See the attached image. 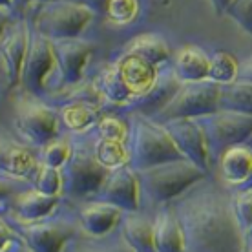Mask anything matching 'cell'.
<instances>
[{
    "label": "cell",
    "instance_id": "12",
    "mask_svg": "<svg viewBox=\"0 0 252 252\" xmlns=\"http://www.w3.org/2000/svg\"><path fill=\"white\" fill-rule=\"evenodd\" d=\"M55 66H57L59 77L64 86H75L82 79L84 66L92 55L90 42H84L79 37L71 38H55L50 40Z\"/></svg>",
    "mask_w": 252,
    "mask_h": 252
},
{
    "label": "cell",
    "instance_id": "7",
    "mask_svg": "<svg viewBox=\"0 0 252 252\" xmlns=\"http://www.w3.org/2000/svg\"><path fill=\"white\" fill-rule=\"evenodd\" d=\"M53 73L59 75L50 38H46L30 26V40H28V50L20 69L19 86H22L24 94L42 97L51 90Z\"/></svg>",
    "mask_w": 252,
    "mask_h": 252
},
{
    "label": "cell",
    "instance_id": "20",
    "mask_svg": "<svg viewBox=\"0 0 252 252\" xmlns=\"http://www.w3.org/2000/svg\"><path fill=\"white\" fill-rule=\"evenodd\" d=\"M115 64H117L121 77H123L125 84L130 90L132 97L137 94H143L152 82H154L156 75H158V68L152 66L150 63H146L145 59L137 57V55L123 53L115 61Z\"/></svg>",
    "mask_w": 252,
    "mask_h": 252
},
{
    "label": "cell",
    "instance_id": "5",
    "mask_svg": "<svg viewBox=\"0 0 252 252\" xmlns=\"http://www.w3.org/2000/svg\"><path fill=\"white\" fill-rule=\"evenodd\" d=\"M92 19H94V11L79 2L50 0V2L37 4L32 28L50 40L71 38L79 37Z\"/></svg>",
    "mask_w": 252,
    "mask_h": 252
},
{
    "label": "cell",
    "instance_id": "2",
    "mask_svg": "<svg viewBox=\"0 0 252 252\" xmlns=\"http://www.w3.org/2000/svg\"><path fill=\"white\" fill-rule=\"evenodd\" d=\"M139 195L148 197L152 203L161 205L176 199L185 190L205 179V174L189 159H174L161 164H154L145 170H137Z\"/></svg>",
    "mask_w": 252,
    "mask_h": 252
},
{
    "label": "cell",
    "instance_id": "8",
    "mask_svg": "<svg viewBox=\"0 0 252 252\" xmlns=\"http://www.w3.org/2000/svg\"><path fill=\"white\" fill-rule=\"evenodd\" d=\"M218 92L220 84L203 79L195 82H181L179 88L166 106L156 115V123H163L168 119L179 117H201L218 110Z\"/></svg>",
    "mask_w": 252,
    "mask_h": 252
},
{
    "label": "cell",
    "instance_id": "34",
    "mask_svg": "<svg viewBox=\"0 0 252 252\" xmlns=\"http://www.w3.org/2000/svg\"><path fill=\"white\" fill-rule=\"evenodd\" d=\"M42 148V161L40 163L53 166V168H61L63 163L68 159L69 154V143L66 139H51L50 143H46Z\"/></svg>",
    "mask_w": 252,
    "mask_h": 252
},
{
    "label": "cell",
    "instance_id": "19",
    "mask_svg": "<svg viewBox=\"0 0 252 252\" xmlns=\"http://www.w3.org/2000/svg\"><path fill=\"white\" fill-rule=\"evenodd\" d=\"M123 210L106 201H99L95 199L92 203H86L81 208V228L90 236H104L112 228L115 223L121 220Z\"/></svg>",
    "mask_w": 252,
    "mask_h": 252
},
{
    "label": "cell",
    "instance_id": "27",
    "mask_svg": "<svg viewBox=\"0 0 252 252\" xmlns=\"http://www.w3.org/2000/svg\"><path fill=\"white\" fill-rule=\"evenodd\" d=\"M123 232L128 245L135 252H156L154 251V232L152 221L145 216L128 214L123 220Z\"/></svg>",
    "mask_w": 252,
    "mask_h": 252
},
{
    "label": "cell",
    "instance_id": "30",
    "mask_svg": "<svg viewBox=\"0 0 252 252\" xmlns=\"http://www.w3.org/2000/svg\"><path fill=\"white\" fill-rule=\"evenodd\" d=\"M33 183L35 189L42 194L48 195H57L63 192V179H61V172L59 168L48 166L44 163H37V168L33 172Z\"/></svg>",
    "mask_w": 252,
    "mask_h": 252
},
{
    "label": "cell",
    "instance_id": "16",
    "mask_svg": "<svg viewBox=\"0 0 252 252\" xmlns=\"http://www.w3.org/2000/svg\"><path fill=\"white\" fill-rule=\"evenodd\" d=\"M37 161L28 146L0 133V174L7 177H32Z\"/></svg>",
    "mask_w": 252,
    "mask_h": 252
},
{
    "label": "cell",
    "instance_id": "6",
    "mask_svg": "<svg viewBox=\"0 0 252 252\" xmlns=\"http://www.w3.org/2000/svg\"><path fill=\"white\" fill-rule=\"evenodd\" d=\"M195 121L203 132L210 161L220 158L221 152L227 150L228 146L240 145L247 141L252 132L251 114L216 110L212 114L195 117Z\"/></svg>",
    "mask_w": 252,
    "mask_h": 252
},
{
    "label": "cell",
    "instance_id": "9",
    "mask_svg": "<svg viewBox=\"0 0 252 252\" xmlns=\"http://www.w3.org/2000/svg\"><path fill=\"white\" fill-rule=\"evenodd\" d=\"M59 115L57 112L40 101V97L24 94L17 97L15 106V126L30 143L44 146L57 137Z\"/></svg>",
    "mask_w": 252,
    "mask_h": 252
},
{
    "label": "cell",
    "instance_id": "31",
    "mask_svg": "<svg viewBox=\"0 0 252 252\" xmlns=\"http://www.w3.org/2000/svg\"><path fill=\"white\" fill-rule=\"evenodd\" d=\"M223 15L234 20L247 35L252 33V0H230Z\"/></svg>",
    "mask_w": 252,
    "mask_h": 252
},
{
    "label": "cell",
    "instance_id": "18",
    "mask_svg": "<svg viewBox=\"0 0 252 252\" xmlns=\"http://www.w3.org/2000/svg\"><path fill=\"white\" fill-rule=\"evenodd\" d=\"M68 130L71 132H86L92 130L101 117V101L84 99L77 95H69L66 104L61 108L59 115Z\"/></svg>",
    "mask_w": 252,
    "mask_h": 252
},
{
    "label": "cell",
    "instance_id": "13",
    "mask_svg": "<svg viewBox=\"0 0 252 252\" xmlns=\"http://www.w3.org/2000/svg\"><path fill=\"white\" fill-rule=\"evenodd\" d=\"M30 40V22L26 19L11 20L0 37V63L2 71L11 86L19 84L20 69Z\"/></svg>",
    "mask_w": 252,
    "mask_h": 252
},
{
    "label": "cell",
    "instance_id": "38",
    "mask_svg": "<svg viewBox=\"0 0 252 252\" xmlns=\"http://www.w3.org/2000/svg\"><path fill=\"white\" fill-rule=\"evenodd\" d=\"M11 20L13 19L9 17V9H2L0 7V37H2V33H4V30H6Z\"/></svg>",
    "mask_w": 252,
    "mask_h": 252
},
{
    "label": "cell",
    "instance_id": "23",
    "mask_svg": "<svg viewBox=\"0 0 252 252\" xmlns=\"http://www.w3.org/2000/svg\"><path fill=\"white\" fill-rule=\"evenodd\" d=\"M252 108V84L251 79L236 77L227 84H220L218 92V110L251 114Z\"/></svg>",
    "mask_w": 252,
    "mask_h": 252
},
{
    "label": "cell",
    "instance_id": "11",
    "mask_svg": "<svg viewBox=\"0 0 252 252\" xmlns=\"http://www.w3.org/2000/svg\"><path fill=\"white\" fill-rule=\"evenodd\" d=\"M166 133L170 135L177 150L183 154L185 159H189L195 166H199L203 172H208L210 158H208L207 145L203 139V132L197 121L190 117H179V119H168L159 123Z\"/></svg>",
    "mask_w": 252,
    "mask_h": 252
},
{
    "label": "cell",
    "instance_id": "40",
    "mask_svg": "<svg viewBox=\"0 0 252 252\" xmlns=\"http://www.w3.org/2000/svg\"><path fill=\"white\" fill-rule=\"evenodd\" d=\"M42 2H50V0H13V6H28V4H42Z\"/></svg>",
    "mask_w": 252,
    "mask_h": 252
},
{
    "label": "cell",
    "instance_id": "43",
    "mask_svg": "<svg viewBox=\"0 0 252 252\" xmlns=\"http://www.w3.org/2000/svg\"><path fill=\"white\" fill-rule=\"evenodd\" d=\"M0 73H4V71H2V63H0Z\"/></svg>",
    "mask_w": 252,
    "mask_h": 252
},
{
    "label": "cell",
    "instance_id": "24",
    "mask_svg": "<svg viewBox=\"0 0 252 252\" xmlns=\"http://www.w3.org/2000/svg\"><path fill=\"white\" fill-rule=\"evenodd\" d=\"M125 53L145 59L146 63H150L156 68L163 66L170 59V48L166 44V40L156 33H145V35L133 37L125 46Z\"/></svg>",
    "mask_w": 252,
    "mask_h": 252
},
{
    "label": "cell",
    "instance_id": "37",
    "mask_svg": "<svg viewBox=\"0 0 252 252\" xmlns=\"http://www.w3.org/2000/svg\"><path fill=\"white\" fill-rule=\"evenodd\" d=\"M11 236L13 232L9 230V227H7L4 221H0V252L6 251V247L11 243Z\"/></svg>",
    "mask_w": 252,
    "mask_h": 252
},
{
    "label": "cell",
    "instance_id": "32",
    "mask_svg": "<svg viewBox=\"0 0 252 252\" xmlns=\"http://www.w3.org/2000/svg\"><path fill=\"white\" fill-rule=\"evenodd\" d=\"M94 128L97 130V137L123 141V143H126V139H128V126H126V123L123 119H119V117H114V115L99 117V121L95 123Z\"/></svg>",
    "mask_w": 252,
    "mask_h": 252
},
{
    "label": "cell",
    "instance_id": "36",
    "mask_svg": "<svg viewBox=\"0 0 252 252\" xmlns=\"http://www.w3.org/2000/svg\"><path fill=\"white\" fill-rule=\"evenodd\" d=\"M73 2H79L82 6L90 7L94 15H104V7H106V0H73Z\"/></svg>",
    "mask_w": 252,
    "mask_h": 252
},
{
    "label": "cell",
    "instance_id": "26",
    "mask_svg": "<svg viewBox=\"0 0 252 252\" xmlns=\"http://www.w3.org/2000/svg\"><path fill=\"white\" fill-rule=\"evenodd\" d=\"M94 88L101 95L102 101L114 102V104H125L132 97L115 63L108 64L99 71V75L95 77L94 81Z\"/></svg>",
    "mask_w": 252,
    "mask_h": 252
},
{
    "label": "cell",
    "instance_id": "28",
    "mask_svg": "<svg viewBox=\"0 0 252 252\" xmlns=\"http://www.w3.org/2000/svg\"><path fill=\"white\" fill-rule=\"evenodd\" d=\"M94 150L97 161L108 170L128 164V146L123 141L97 137L94 139Z\"/></svg>",
    "mask_w": 252,
    "mask_h": 252
},
{
    "label": "cell",
    "instance_id": "21",
    "mask_svg": "<svg viewBox=\"0 0 252 252\" xmlns=\"http://www.w3.org/2000/svg\"><path fill=\"white\" fill-rule=\"evenodd\" d=\"M220 168L221 176L227 179L228 183H243L249 181L252 174V154L251 148L243 143L228 146L227 150L220 154Z\"/></svg>",
    "mask_w": 252,
    "mask_h": 252
},
{
    "label": "cell",
    "instance_id": "33",
    "mask_svg": "<svg viewBox=\"0 0 252 252\" xmlns=\"http://www.w3.org/2000/svg\"><path fill=\"white\" fill-rule=\"evenodd\" d=\"M137 0H106L104 15L117 24H126L137 15Z\"/></svg>",
    "mask_w": 252,
    "mask_h": 252
},
{
    "label": "cell",
    "instance_id": "44",
    "mask_svg": "<svg viewBox=\"0 0 252 252\" xmlns=\"http://www.w3.org/2000/svg\"><path fill=\"white\" fill-rule=\"evenodd\" d=\"M101 252H114V251H101Z\"/></svg>",
    "mask_w": 252,
    "mask_h": 252
},
{
    "label": "cell",
    "instance_id": "1",
    "mask_svg": "<svg viewBox=\"0 0 252 252\" xmlns=\"http://www.w3.org/2000/svg\"><path fill=\"white\" fill-rule=\"evenodd\" d=\"M176 218L189 252H245L249 232L238 223L232 197L218 185L201 179L176 197Z\"/></svg>",
    "mask_w": 252,
    "mask_h": 252
},
{
    "label": "cell",
    "instance_id": "42",
    "mask_svg": "<svg viewBox=\"0 0 252 252\" xmlns=\"http://www.w3.org/2000/svg\"><path fill=\"white\" fill-rule=\"evenodd\" d=\"M0 7H2V9H11L13 0H0Z\"/></svg>",
    "mask_w": 252,
    "mask_h": 252
},
{
    "label": "cell",
    "instance_id": "29",
    "mask_svg": "<svg viewBox=\"0 0 252 252\" xmlns=\"http://www.w3.org/2000/svg\"><path fill=\"white\" fill-rule=\"evenodd\" d=\"M238 73V63L236 59L227 53V51H216L212 57H208V81L216 82V84H227L234 81Z\"/></svg>",
    "mask_w": 252,
    "mask_h": 252
},
{
    "label": "cell",
    "instance_id": "4",
    "mask_svg": "<svg viewBox=\"0 0 252 252\" xmlns=\"http://www.w3.org/2000/svg\"><path fill=\"white\" fill-rule=\"evenodd\" d=\"M63 179V192L73 197L94 195L108 174L95 158L94 141H73L69 143L68 159L59 168Z\"/></svg>",
    "mask_w": 252,
    "mask_h": 252
},
{
    "label": "cell",
    "instance_id": "17",
    "mask_svg": "<svg viewBox=\"0 0 252 252\" xmlns=\"http://www.w3.org/2000/svg\"><path fill=\"white\" fill-rule=\"evenodd\" d=\"M152 232L156 252H187L183 230L172 207L159 210L156 221H152Z\"/></svg>",
    "mask_w": 252,
    "mask_h": 252
},
{
    "label": "cell",
    "instance_id": "22",
    "mask_svg": "<svg viewBox=\"0 0 252 252\" xmlns=\"http://www.w3.org/2000/svg\"><path fill=\"white\" fill-rule=\"evenodd\" d=\"M172 73L179 82H195L207 79L208 73V55L199 48L189 46L176 53L172 61Z\"/></svg>",
    "mask_w": 252,
    "mask_h": 252
},
{
    "label": "cell",
    "instance_id": "3",
    "mask_svg": "<svg viewBox=\"0 0 252 252\" xmlns=\"http://www.w3.org/2000/svg\"><path fill=\"white\" fill-rule=\"evenodd\" d=\"M132 132V146L128 148V166L132 170H145L154 164L183 158L166 130L150 117L137 115Z\"/></svg>",
    "mask_w": 252,
    "mask_h": 252
},
{
    "label": "cell",
    "instance_id": "41",
    "mask_svg": "<svg viewBox=\"0 0 252 252\" xmlns=\"http://www.w3.org/2000/svg\"><path fill=\"white\" fill-rule=\"evenodd\" d=\"M7 194H11V187L0 177V197H4V195H7Z\"/></svg>",
    "mask_w": 252,
    "mask_h": 252
},
{
    "label": "cell",
    "instance_id": "25",
    "mask_svg": "<svg viewBox=\"0 0 252 252\" xmlns=\"http://www.w3.org/2000/svg\"><path fill=\"white\" fill-rule=\"evenodd\" d=\"M55 205H57V195L42 194L37 189L22 192L13 201L15 212L19 216V220L22 221H35L46 218L55 208Z\"/></svg>",
    "mask_w": 252,
    "mask_h": 252
},
{
    "label": "cell",
    "instance_id": "14",
    "mask_svg": "<svg viewBox=\"0 0 252 252\" xmlns=\"http://www.w3.org/2000/svg\"><path fill=\"white\" fill-rule=\"evenodd\" d=\"M75 234V225L64 220L40 218L24 221L22 236L33 252H61L64 243Z\"/></svg>",
    "mask_w": 252,
    "mask_h": 252
},
{
    "label": "cell",
    "instance_id": "15",
    "mask_svg": "<svg viewBox=\"0 0 252 252\" xmlns=\"http://www.w3.org/2000/svg\"><path fill=\"white\" fill-rule=\"evenodd\" d=\"M179 84L181 82L177 81V77L172 73V69H161V66H159L154 82L143 94L130 97L125 102V106L130 112H135L137 115H143V117H156L166 106V102L172 99V95L177 92Z\"/></svg>",
    "mask_w": 252,
    "mask_h": 252
},
{
    "label": "cell",
    "instance_id": "35",
    "mask_svg": "<svg viewBox=\"0 0 252 252\" xmlns=\"http://www.w3.org/2000/svg\"><path fill=\"white\" fill-rule=\"evenodd\" d=\"M232 210L238 223L243 230H251V218H252V192L251 189L241 190L240 194L232 199Z\"/></svg>",
    "mask_w": 252,
    "mask_h": 252
},
{
    "label": "cell",
    "instance_id": "39",
    "mask_svg": "<svg viewBox=\"0 0 252 252\" xmlns=\"http://www.w3.org/2000/svg\"><path fill=\"white\" fill-rule=\"evenodd\" d=\"M210 2H212L216 13H218V15H223V9L227 7V4L230 2V0H210Z\"/></svg>",
    "mask_w": 252,
    "mask_h": 252
},
{
    "label": "cell",
    "instance_id": "10",
    "mask_svg": "<svg viewBox=\"0 0 252 252\" xmlns=\"http://www.w3.org/2000/svg\"><path fill=\"white\" fill-rule=\"evenodd\" d=\"M94 195L95 199L106 201L121 210L135 212L139 208V201H141L137 174L128 164L112 168V170H108L104 181Z\"/></svg>",
    "mask_w": 252,
    "mask_h": 252
}]
</instances>
